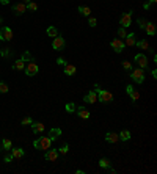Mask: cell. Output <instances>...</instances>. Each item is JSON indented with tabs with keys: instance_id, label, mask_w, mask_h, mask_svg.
<instances>
[{
	"instance_id": "cell-1",
	"label": "cell",
	"mask_w": 157,
	"mask_h": 174,
	"mask_svg": "<svg viewBox=\"0 0 157 174\" xmlns=\"http://www.w3.org/2000/svg\"><path fill=\"white\" fill-rule=\"evenodd\" d=\"M33 146L36 149H41V151H47V149L52 146V140L49 137H39L38 140L33 141Z\"/></svg>"
},
{
	"instance_id": "cell-2",
	"label": "cell",
	"mask_w": 157,
	"mask_h": 174,
	"mask_svg": "<svg viewBox=\"0 0 157 174\" xmlns=\"http://www.w3.org/2000/svg\"><path fill=\"white\" fill-rule=\"evenodd\" d=\"M25 74H27L29 77H33V76H36V74L39 72V67H38V64H36V61L35 60H32V61H27L25 63Z\"/></svg>"
},
{
	"instance_id": "cell-3",
	"label": "cell",
	"mask_w": 157,
	"mask_h": 174,
	"mask_svg": "<svg viewBox=\"0 0 157 174\" xmlns=\"http://www.w3.org/2000/svg\"><path fill=\"white\" fill-rule=\"evenodd\" d=\"M97 101H101L102 104H109L113 101V96L110 91H105V89H99L97 91Z\"/></svg>"
},
{
	"instance_id": "cell-4",
	"label": "cell",
	"mask_w": 157,
	"mask_h": 174,
	"mask_svg": "<svg viewBox=\"0 0 157 174\" xmlns=\"http://www.w3.org/2000/svg\"><path fill=\"white\" fill-rule=\"evenodd\" d=\"M130 79H132L135 83H143L145 82V72L143 69H134V71H130Z\"/></svg>"
},
{
	"instance_id": "cell-5",
	"label": "cell",
	"mask_w": 157,
	"mask_h": 174,
	"mask_svg": "<svg viewBox=\"0 0 157 174\" xmlns=\"http://www.w3.org/2000/svg\"><path fill=\"white\" fill-rule=\"evenodd\" d=\"M119 24H121V27L127 28L130 27V24H132V11H129V13H124L119 19Z\"/></svg>"
},
{
	"instance_id": "cell-6",
	"label": "cell",
	"mask_w": 157,
	"mask_h": 174,
	"mask_svg": "<svg viewBox=\"0 0 157 174\" xmlns=\"http://www.w3.org/2000/svg\"><path fill=\"white\" fill-rule=\"evenodd\" d=\"M13 39V30L10 27H2L0 28V41H10Z\"/></svg>"
},
{
	"instance_id": "cell-7",
	"label": "cell",
	"mask_w": 157,
	"mask_h": 174,
	"mask_svg": "<svg viewBox=\"0 0 157 174\" xmlns=\"http://www.w3.org/2000/svg\"><path fill=\"white\" fill-rule=\"evenodd\" d=\"M110 44H112V49H113V50H115L116 54H121V52L124 50V47H126V46H124V42H123V39H118V38H116V39H113Z\"/></svg>"
},
{
	"instance_id": "cell-8",
	"label": "cell",
	"mask_w": 157,
	"mask_h": 174,
	"mask_svg": "<svg viewBox=\"0 0 157 174\" xmlns=\"http://www.w3.org/2000/svg\"><path fill=\"white\" fill-rule=\"evenodd\" d=\"M44 159L49 160V162H55L58 159V149H47V152L44 154Z\"/></svg>"
},
{
	"instance_id": "cell-9",
	"label": "cell",
	"mask_w": 157,
	"mask_h": 174,
	"mask_svg": "<svg viewBox=\"0 0 157 174\" xmlns=\"http://www.w3.org/2000/svg\"><path fill=\"white\" fill-rule=\"evenodd\" d=\"M135 63L140 66V69H146L148 67V58L143 54H137L135 55Z\"/></svg>"
},
{
	"instance_id": "cell-10",
	"label": "cell",
	"mask_w": 157,
	"mask_h": 174,
	"mask_svg": "<svg viewBox=\"0 0 157 174\" xmlns=\"http://www.w3.org/2000/svg\"><path fill=\"white\" fill-rule=\"evenodd\" d=\"M52 47L55 49V50H63L65 49V38H61L60 35L54 38V42H52Z\"/></svg>"
},
{
	"instance_id": "cell-11",
	"label": "cell",
	"mask_w": 157,
	"mask_h": 174,
	"mask_svg": "<svg viewBox=\"0 0 157 174\" xmlns=\"http://www.w3.org/2000/svg\"><path fill=\"white\" fill-rule=\"evenodd\" d=\"M25 11H27V5H25L24 2H20V3H16V5H13V13H14L16 16H20V14H24Z\"/></svg>"
},
{
	"instance_id": "cell-12",
	"label": "cell",
	"mask_w": 157,
	"mask_h": 174,
	"mask_svg": "<svg viewBox=\"0 0 157 174\" xmlns=\"http://www.w3.org/2000/svg\"><path fill=\"white\" fill-rule=\"evenodd\" d=\"M83 101H85L87 104H94V102L97 101V93H96L94 89H93V91H90V93H87Z\"/></svg>"
},
{
	"instance_id": "cell-13",
	"label": "cell",
	"mask_w": 157,
	"mask_h": 174,
	"mask_svg": "<svg viewBox=\"0 0 157 174\" xmlns=\"http://www.w3.org/2000/svg\"><path fill=\"white\" fill-rule=\"evenodd\" d=\"M105 141L115 144V143L119 141V137H118V133H115V132H107V133H105Z\"/></svg>"
},
{
	"instance_id": "cell-14",
	"label": "cell",
	"mask_w": 157,
	"mask_h": 174,
	"mask_svg": "<svg viewBox=\"0 0 157 174\" xmlns=\"http://www.w3.org/2000/svg\"><path fill=\"white\" fill-rule=\"evenodd\" d=\"M77 116L78 118H82V119H88L90 118V111L85 108V107H77Z\"/></svg>"
},
{
	"instance_id": "cell-15",
	"label": "cell",
	"mask_w": 157,
	"mask_h": 174,
	"mask_svg": "<svg viewBox=\"0 0 157 174\" xmlns=\"http://www.w3.org/2000/svg\"><path fill=\"white\" fill-rule=\"evenodd\" d=\"M99 166H101V168H104V169H109L110 172H115V169L112 168V165H110V160H109V159H101V160H99Z\"/></svg>"
},
{
	"instance_id": "cell-16",
	"label": "cell",
	"mask_w": 157,
	"mask_h": 174,
	"mask_svg": "<svg viewBox=\"0 0 157 174\" xmlns=\"http://www.w3.org/2000/svg\"><path fill=\"white\" fill-rule=\"evenodd\" d=\"M63 67H65V74H66V76H74V74L77 72V67L72 63H66Z\"/></svg>"
},
{
	"instance_id": "cell-17",
	"label": "cell",
	"mask_w": 157,
	"mask_h": 174,
	"mask_svg": "<svg viewBox=\"0 0 157 174\" xmlns=\"http://www.w3.org/2000/svg\"><path fill=\"white\" fill-rule=\"evenodd\" d=\"M30 126H32V130H33V133H41V132H44V129H46L43 122H32Z\"/></svg>"
},
{
	"instance_id": "cell-18",
	"label": "cell",
	"mask_w": 157,
	"mask_h": 174,
	"mask_svg": "<svg viewBox=\"0 0 157 174\" xmlns=\"http://www.w3.org/2000/svg\"><path fill=\"white\" fill-rule=\"evenodd\" d=\"M61 137V129H57V127H54V129H50V132H49V138L54 141V140H57V138H60Z\"/></svg>"
},
{
	"instance_id": "cell-19",
	"label": "cell",
	"mask_w": 157,
	"mask_h": 174,
	"mask_svg": "<svg viewBox=\"0 0 157 174\" xmlns=\"http://www.w3.org/2000/svg\"><path fill=\"white\" fill-rule=\"evenodd\" d=\"M143 30H145L149 36H154V35H155V25H154L152 22H146V25H145Z\"/></svg>"
},
{
	"instance_id": "cell-20",
	"label": "cell",
	"mask_w": 157,
	"mask_h": 174,
	"mask_svg": "<svg viewBox=\"0 0 157 174\" xmlns=\"http://www.w3.org/2000/svg\"><path fill=\"white\" fill-rule=\"evenodd\" d=\"M11 154H13L14 159H22L25 155V151L22 147H14V149H11Z\"/></svg>"
},
{
	"instance_id": "cell-21",
	"label": "cell",
	"mask_w": 157,
	"mask_h": 174,
	"mask_svg": "<svg viewBox=\"0 0 157 174\" xmlns=\"http://www.w3.org/2000/svg\"><path fill=\"white\" fill-rule=\"evenodd\" d=\"M134 44H135V33H127L124 46H134Z\"/></svg>"
},
{
	"instance_id": "cell-22",
	"label": "cell",
	"mask_w": 157,
	"mask_h": 174,
	"mask_svg": "<svg viewBox=\"0 0 157 174\" xmlns=\"http://www.w3.org/2000/svg\"><path fill=\"white\" fill-rule=\"evenodd\" d=\"M24 67H25V61L22 58H19V60H16L13 63V69H16V71H22Z\"/></svg>"
},
{
	"instance_id": "cell-23",
	"label": "cell",
	"mask_w": 157,
	"mask_h": 174,
	"mask_svg": "<svg viewBox=\"0 0 157 174\" xmlns=\"http://www.w3.org/2000/svg\"><path fill=\"white\" fill-rule=\"evenodd\" d=\"M118 137H119L121 141H129L130 140V132L129 130H123L121 133H118Z\"/></svg>"
},
{
	"instance_id": "cell-24",
	"label": "cell",
	"mask_w": 157,
	"mask_h": 174,
	"mask_svg": "<svg viewBox=\"0 0 157 174\" xmlns=\"http://www.w3.org/2000/svg\"><path fill=\"white\" fill-rule=\"evenodd\" d=\"M135 44H137V47H140V49H141V50H148V49H149V44H148V41H145V39L137 41Z\"/></svg>"
},
{
	"instance_id": "cell-25",
	"label": "cell",
	"mask_w": 157,
	"mask_h": 174,
	"mask_svg": "<svg viewBox=\"0 0 157 174\" xmlns=\"http://www.w3.org/2000/svg\"><path fill=\"white\" fill-rule=\"evenodd\" d=\"M2 146H3V149H5V151H10V149L13 147V143H11V140H10V138H3V141H2Z\"/></svg>"
},
{
	"instance_id": "cell-26",
	"label": "cell",
	"mask_w": 157,
	"mask_h": 174,
	"mask_svg": "<svg viewBox=\"0 0 157 174\" xmlns=\"http://www.w3.org/2000/svg\"><path fill=\"white\" fill-rule=\"evenodd\" d=\"M78 13H80V14H83V16H87V17H90V14H91V10H90L88 7H78Z\"/></svg>"
},
{
	"instance_id": "cell-27",
	"label": "cell",
	"mask_w": 157,
	"mask_h": 174,
	"mask_svg": "<svg viewBox=\"0 0 157 174\" xmlns=\"http://www.w3.org/2000/svg\"><path fill=\"white\" fill-rule=\"evenodd\" d=\"M47 36H50V38L58 36V30H57L55 27H49V28H47Z\"/></svg>"
},
{
	"instance_id": "cell-28",
	"label": "cell",
	"mask_w": 157,
	"mask_h": 174,
	"mask_svg": "<svg viewBox=\"0 0 157 174\" xmlns=\"http://www.w3.org/2000/svg\"><path fill=\"white\" fill-rule=\"evenodd\" d=\"M22 60H24L25 63H27V61H32V60H35V58L32 57V54H30L29 50H25V52L22 54Z\"/></svg>"
},
{
	"instance_id": "cell-29",
	"label": "cell",
	"mask_w": 157,
	"mask_h": 174,
	"mask_svg": "<svg viewBox=\"0 0 157 174\" xmlns=\"http://www.w3.org/2000/svg\"><path fill=\"white\" fill-rule=\"evenodd\" d=\"M65 108H66V111H68V113H74L77 107H75V104H74V102H68Z\"/></svg>"
},
{
	"instance_id": "cell-30",
	"label": "cell",
	"mask_w": 157,
	"mask_h": 174,
	"mask_svg": "<svg viewBox=\"0 0 157 174\" xmlns=\"http://www.w3.org/2000/svg\"><path fill=\"white\" fill-rule=\"evenodd\" d=\"M0 55H2L3 58H8V57H11L13 55V52H11V49H8V47H5L2 52H0Z\"/></svg>"
},
{
	"instance_id": "cell-31",
	"label": "cell",
	"mask_w": 157,
	"mask_h": 174,
	"mask_svg": "<svg viewBox=\"0 0 157 174\" xmlns=\"http://www.w3.org/2000/svg\"><path fill=\"white\" fill-rule=\"evenodd\" d=\"M68 151H69V146H68V143H65L60 149H58V154H61V155H66L68 154Z\"/></svg>"
},
{
	"instance_id": "cell-32",
	"label": "cell",
	"mask_w": 157,
	"mask_h": 174,
	"mask_svg": "<svg viewBox=\"0 0 157 174\" xmlns=\"http://www.w3.org/2000/svg\"><path fill=\"white\" fill-rule=\"evenodd\" d=\"M32 122H33V119H32L30 116H25V118L20 121V124H22V126H30Z\"/></svg>"
},
{
	"instance_id": "cell-33",
	"label": "cell",
	"mask_w": 157,
	"mask_h": 174,
	"mask_svg": "<svg viewBox=\"0 0 157 174\" xmlns=\"http://www.w3.org/2000/svg\"><path fill=\"white\" fill-rule=\"evenodd\" d=\"M8 85L7 83H3V82H0V93H2V94H5V93H8Z\"/></svg>"
},
{
	"instance_id": "cell-34",
	"label": "cell",
	"mask_w": 157,
	"mask_h": 174,
	"mask_svg": "<svg viewBox=\"0 0 157 174\" xmlns=\"http://www.w3.org/2000/svg\"><path fill=\"white\" fill-rule=\"evenodd\" d=\"M27 10H32V11H36V10H38V5H36L35 2H29V3H27Z\"/></svg>"
},
{
	"instance_id": "cell-35",
	"label": "cell",
	"mask_w": 157,
	"mask_h": 174,
	"mask_svg": "<svg viewBox=\"0 0 157 174\" xmlns=\"http://www.w3.org/2000/svg\"><path fill=\"white\" fill-rule=\"evenodd\" d=\"M129 96L132 97V101H134V102H135V101H138V97H140V94H138L137 91H132V93H130Z\"/></svg>"
},
{
	"instance_id": "cell-36",
	"label": "cell",
	"mask_w": 157,
	"mask_h": 174,
	"mask_svg": "<svg viewBox=\"0 0 157 174\" xmlns=\"http://www.w3.org/2000/svg\"><path fill=\"white\" fill-rule=\"evenodd\" d=\"M126 35H127V33H126V28L121 27V28L118 30V36H119V38H126Z\"/></svg>"
},
{
	"instance_id": "cell-37",
	"label": "cell",
	"mask_w": 157,
	"mask_h": 174,
	"mask_svg": "<svg viewBox=\"0 0 157 174\" xmlns=\"http://www.w3.org/2000/svg\"><path fill=\"white\" fill-rule=\"evenodd\" d=\"M88 24H90V27H96L97 19H96V17H90V19H88Z\"/></svg>"
},
{
	"instance_id": "cell-38",
	"label": "cell",
	"mask_w": 157,
	"mask_h": 174,
	"mask_svg": "<svg viewBox=\"0 0 157 174\" xmlns=\"http://www.w3.org/2000/svg\"><path fill=\"white\" fill-rule=\"evenodd\" d=\"M123 67H124L126 71H132V64H130L129 61H123Z\"/></svg>"
},
{
	"instance_id": "cell-39",
	"label": "cell",
	"mask_w": 157,
	"mask_h": 174,
	"mask_svg": "<svg viewBox=\"0 0 157 174\" xmlns=\"http://www.w3.org/2000/svg\"><path fill=\"white\" fill-rule=\"evenodd\" d=\"M13 159H14V157H13V154H8V155H5V157H3V160H5L7 163H11V162H13Z\"/></svg>"
},
{
	"instance_id": "cell-40",
	"label": "cell",
	"mask_w": 157,
	"mask_h": 174,
	"mask_svg": "<svg viewBox=\"0 0 157 174\" xmlns=\"http://www.w3.org/2000/svg\"><path fill=\"white\" fill-rule=\"evenodd\" d=\"M66 63H68V61H66L65 58H57V64H58V66H65Z\"/></svg>"
},
{
	"instance_id": "cell-41",
	"label": "cell",
	"mask_w": 157,
	"mask_h": 174,
	"mask_svg": "<svg viewBox=\"0 0 157 174\" xmlns=\"http://www.w3.org/2000/svg\"><path fill=\"white\" fill-rule=\"evenodd\" d=\"M126 91H127V94H130V93L134 91V86H132V85H127V86H126Z\"/></svg>"
},
{
	"instance_id": "cell-42",
	"label": "cell",
	"mask_w": 157,
	"mask_h": 174,
	"mask_svg": "<svg viewBox=\"0 0 157 174\" xmlns=\"http://www.w3.org/2000/svg\"><path fill=\"white\" fill-rule=\"evenodd\" d=\"M138 24H140V27H141V28H145V25H146V20H145V19H138Z\"/></svg>"
},
{
	"instance_id": "cell-43",
	"label": "cell",
	"mask_w": 157,
	"mask_h": 174,
	"mask_svg": "<svg viewBox=\"0 0 157 174\" xmlns=\"http://www.w3.org/2000/svg\"><path fill=\"white\" fill-rule=\"evenodd\" d=\"M143 8H145V10H149V8H151V3H149V2H148V3H145V5H143Z\"/></svg>"
},
{
	"instance_id": "cell-44",
	"label": "cell",
	"mask_w": 157,
	"mask_h": 174,
	"mask_svg": "<svg viewBox=\"0 0 157 174\" xmlns=\"http://www.w3.org/2000/svg\"><path fill=\"white\" fill-rule=\"evenodd\" d=\"M0 3H2V5H8L10 0H0Z\"/></svg>"
},
{
	"instance_id": "cell-45",
	"label": "cell",
	"mask_w": 157,
	"mask_h": 174,
	"mask_svg": "<svg viewBox=\"0 0 157 174\" xmlns=\"http://www.w3.org/2000/svg\"><path fill=\"white\" fill-rule=\"evenodd\" d=\"M22 2H24V3H29V2H32V0H22Z\"/></svg>"
},
{
	"instance_id": "cell-46",
	"label": "cell",
	"mask_w": 157,
	"mask_h": 174,
	"mask_svg": "<svg viewBox=\"0 0 157 174\" xmlns=\"http://www.w3.org/2000/svg\"><path fill=\"white\" fill-rule=\"evenodd\" d=\"M155 2H157V0H151V2H149V3L152 5V3H155Z\"/></svg>"
},
{
	"instance_id": "cell-47",
	"label": "cell",
	"mask_w": 157,
	"mask_h": 174,
	"mask_svg": "<svg viewBox=\"0 0 157 174\" xmlns=\"http://www.w3.org/2000/svg\"><path fill=\"white\" fill-rule=\"evenodd\" d=\"M0 22H2V17H0Z\"/></svg>"
}]
</instances>
